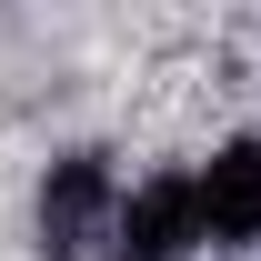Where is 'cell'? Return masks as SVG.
I'll list each match as a JSON object with an SVG mask.
<instances>
[{"label":"cell","instance_id":"obj_3","mask_svg":"<svg viewBox=\"0 0 261 261\" xmlns=\"http://www.w3.org/2000/svg\"><path fill=\"white\" fill-rule=\"evenodd\" d=\"M191 191H201V231L211 241H261V141H221L191 171Z\"/></svg>","mask_w":261,"mask_h":261},{"label":"cell","instance_id":"obj_2","mask_svg":"<svg viewBox=\"0 0 261 261\" xmlns=\"http://www.w3.org/2000/svg\"><path fill=\"white\" fill-rule=\"evenodd\" d=\"M211 231H201V191L191 181H141L121 191V221H111V261H191Z\"/></svg>","mask_w":261,"mask_h":261},{"label":"cell","instance_id":"obj_1","mask_svg":"<svg viewBox=\"0 0 261 261\" xmlns=\"http://www.w3.org/2000/svg\"><path fill=\"white\" fill-rule=\"evenodd\" d=\"M111 221H121V181H111V161H100V151L50 161V181H40V251H50V261H81L91 241H111Z\"/></svg>","mask_w":261,"mask_h":261}]
</instances>
